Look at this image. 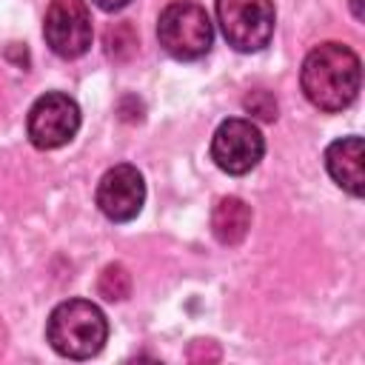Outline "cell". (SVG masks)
Masks as SVG:
<instances>
[{"mask_svg":"<svg viewBox=\"0 0 365 365\" xmlns=\"http://www.w3.org/2000/svg\"><path fill=\"white\" fill-rule=\"evenodd\" d=\"M299 86L319 111H342L359 94L362 63L345 43H319L302 60Z\"/></svg>","mask_w":365,"mask_h":365,"instance_id":"1","label":"cell"},{"mask_svg":"<svg viewBox=\"0 0 365 365\" xmlns=\"http://www.w3.org/2000/svg\"><path fill=\"white\" fill-rule=\"evenodd\" d=\"M46 339L60 356L91 359L108 339V319L91 299H66L48 314Z\"/></svg>","mask_w":365,"mask_h":365,"instance_id":"2","label":"cell"},{"mask_svg":"<svg viewBox=\"0 0 365 365\" xmlns=\"http://www.w3.org/2000/svg\"><path fill=\"white\" fill-rule=\"evenodd\" d=\"M157 40L174 60H197L208 54L214 43V26L200 3L174 0L160 11Z\"/></svg>","mask_w":365,"mask_h":365,"instance_id":"3","label":"cell"},{"mask_svg":"<svg viewBox=\"0 0 365 365\" xmlns=\"http://www.w3.org/2000/svg\"><path fill=\"white\" fill-rule=\"evenodd\" d=\"M217 23L237 51H259L274 37L277 11L271 0H217Z\"/></svg>","mask_w":365,"mask_h":365,"instance_id":"4","label":"cell"},{"mask_svg":"<svg viewBox=\"0 0 365 365\" xmlns=\"http://www.w3.org/2000/svg\"><path fill=\"white\" fill-rule=\"evenodd\" d=\"M26 131L29 140L43 151L60 148L80 131V106L63 91H46L29 108Z\"/></svg>","mask_w":365,"mask_h":365,"instance_id":"5","label":"cell"},{"mask_svg":"<svg viewBox=\"0 0 365 365\" xmlns=\"http://www.w3.org/2000/svg\"><path fill=\"white\" fill-rule=\"evenodd\" d=\"M43 37L57 57H83L94 40L88 6L83 0H51L43 17Z\"/></svg>","mask_w":365,"mask_h":365,"instance_id":"6","label":"cell"},{"mask_svg":"<svg viewBox=\"0 0 365 365\" xmlns=\"http://www.w3.org/2000/svg\"><path fill=\"white\" fill-rule=\"evenodd\" d=\"M265 154L262 131L245 117H228L217 125L211 137V160L225 174H248Z\"/></svg>","mask_w":365,"mask_h":365,"instance_id":"7","label":"cell"},{"mask_svg":"<svg viewBox=\"0 0 365 365\" xmlns=\"http://www.w3.org/2000/svg\"><path fill=\"white\" fill-rule=\"evenodd\" d=\"M143 202H145V180L134 165L120 163V165L108 168L100 177V182H97V208L111 222L134 220L143 211Z\"/></svg>","mask_w":365,"mask_h":365,"instance_id":"8","label":"cell"},{"mask_svg":"<svg viewBox=\"0 0 365 365\" xmlns=\"http://www.w3.org/2000/svg\"><path fill=\"white\" fill-rule=\"evenodd\" d=\"M362 140L359 137H339L325 148V168L331 180L345 188L351 197H362L365 171H362Z\"/></svg>","mask_w":365,"mask_h":365,"instance_id":"9","label":"cell"},{"mask_svg":"<svg viewBox=\"0 0 365 365\" xmlns=\"http://www.w3.org/2000/svg\"><path fill=\"white\" fill-rule=\"evenodd\" d=\"M251 228V208L240 197H222L217 200L211 211V231L220 245H240Z\"/></svg>","mask_w":365,"mask_h":365,"instance_id":"10","label":"cell"},{"mask_svg":"<svg viewBox=\"0 0 365 365\" xmlns=\"http://www.w3.org/2000/svg\"><path fill=\"white\" fill-rule=\"evenodd\" d=\"M97 291H100V297H106L111 302L125 299L131 294V274L125 271V265H120V262L106 265L100 279H97Z\"/></svg>","mask_w":365,"mask_h":365,"instance_id":"11","label":"cell"},{"mask_svg":"<svg viewBox=\"0 0 365 365\" xmlns=\"http://www.w3.org/2000/svg\"><path fill=\"white\" fill-rule=\"evenodd\" d=\"M245 108L251 114L262 117V120H277V103H274V97L268 91H251L245 97Z\"/></svg>","mask_w":365,"mask_h":365,"instance_id":"12","label":"cell"},{"mask_svg":"<svg viewBox=\"0 0 365 365\" xmlns=\"http://www.w3.org/2000/svg\"><path fill=\"white\" fill-rule=\"evenodd\" d=\"M188 356L194 362H202V359H220V348L214 339H194L191 348H188Z\"/></svg>","mask_w":365,"mask_h":365,"instance_id":"13","label":"cell"},{"mask_svg":"<svg viewBox=\"0 0 365 365\" xmlns=\"http://www.w3.org/2000/svg\"><path fill=\"white\" fill-rule=\"evenodd\" d=\"M103 11H120V9H125L131 0H94Z\"/></svg>","mask_w":365,"mask_h":365,"instance_id":"14","label":"cell"},{"mask_svg":"<svg viewBox=\"0 0 365 365\" xmlns=\"http://www.w3.org/2000/svg\"><path fill=\"white\" fill-rule=\"evenodd\" d=\"M351 9H354V17L362 20V0H351Z\"/></svg>","mask_w":365,"mask_h":365,"instance_id":"15","label":"cell"}]
</instances>
